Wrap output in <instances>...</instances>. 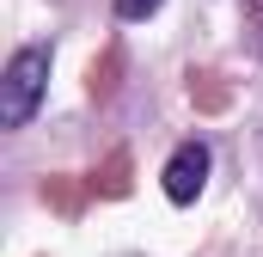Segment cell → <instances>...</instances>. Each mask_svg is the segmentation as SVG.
I'll return each instance as SVG.
<instances>
[{
  "instance_id": "cell-1",
  "label": "cell",
  "mask_w": 263,
  "mask_h": 257,
  "mask_svg": "<svg viewBox=\"0 0 263 257\" xmlns=\"http://www.w3.org/2000/svg\"><path fill=\"white\" fill-rule=\"evenodd\" d=\"M49 62H55L49 43H25V49H12V62H6V74H0V128H25L37 111H43Z\"/></svg>"
},
{
  "instance_id": "cell-3",
  "label": "cell",
  "mask_w": 263,
  "mask_h": 257,
  "mask_svg": "<svg viewBox=\"0 0 263 257\" xmlns=\"http://www.w3.org/2000/svg\"><path fill=\"white\" fill-rule=\"evenodd\" d=\"M159 6H165V0H117V19H123V25H141V19H153Z\"/></svg>"
},
{
  "instance_id": "cell-2",
  "label": "cell",
  "mask_w": 263,
  "mask_h": 257,
  "mask_svg": "<svg viewBox=\"0 0 263 257\" xmlns=\"http://www.w3.org/2000/svg\"><path fill=\"white\" fill-rule=\"evenodd\" d=\"M208 166H214V153H208V141H178L172 147V159H165V172H159V184H165V202H178V208H190L208 184Z\"/></svg>"
}]
</instances>
